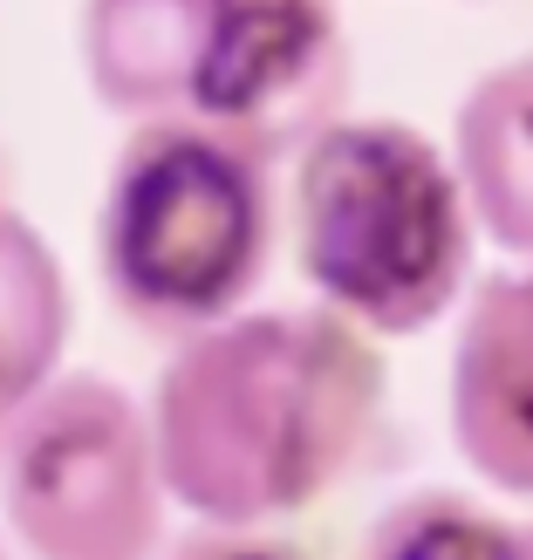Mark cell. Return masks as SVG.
Returning <instances> with one entry per match:
<instances>
[{
  "label": "cell",
  "mask_w": 533,
  "mask_h": 560,
  "mask_svg": "<svg viewBox=\"0 0 533 560\" xmlns=\"http://www.w3.org/2000/svg\"><path fill=\"white\" fill-rule=\"evenodd\" d=\"M274 233V158L199 117H144L103 178L96 273L130 328L178 349L246 315L267 280Z\"/></svg>",
  "instance_id": "3"
},
{
  "label": "cell",
  "mask_w": 533,
  "mask_h": 560,
  "mask_svg": "<svg viewBox=\"0 0 533 560\" xmlns=\"http://www.w3.org/2000/svg\"><path fill=\"white\" fill-rule=\"evenodd\" d=\"M82 75L103 109L144 124L185 109L192 0H82Z\"/></svg>",
  "instance_id": "8"
},
{
  "label": "cell",
  "mask_w": 533,
  "mask_h": 560,
  "mask_svg": "<svg viewBox=\"0 0 533 560\" xmlns=\"http://www.w3.org/2000/svg\"><path fill=\"white\" fill-rule=\"evenodd\" d=\"M356 55L343 0H192L185 109L260 158H294L349 109Z\"/></svg>",
  "instance_id": "5"
},
{
  "label": "cell",
  "mask_w": 533,
  "mask_h": 560,
  "mask_svg": "<svg viewBox=\"0 0 533 560\" xmlns=\"http://www.w3.org/2000/svg\"><path fill=\"white\" fill-rule=\"evenodd\" d=\"M158 560H315V553L288 534H274V526H199Z\"/></svg>",
  "instance_id": "11"
},
{
  "label": "cell",
  "mask_w": 533,
  "mask_h": 560,
  "mask_svg": "<svg viewBox=\"0 0 533 560\" xmlns=\"http://www.w3.org/2000/svg\"><path fill=\"white\" fill-rule=\"evenodd\" d=\"M452 172L479 240L533 260V48L465 90L452 117Z\"/></svg>",
  "instance_id": "7"
},
{
  "label": "cell",
  "mask_w": 533,
  "mask_h": 560,
  "mask_svg": "<svg viewBox=\"0 0 533 560\" xmlns=\"http://www.w3.org/2000/svg\"><path fill=\"white\" fill-rule=\"evenodd\" d=\"M0 560H14V547H8V540H0Z\"/></svg>",
  "instance_id": "12"
},
{
  "label": "cell",
  "mask_w": 533,
  "mask_h": 560,
  "mask_svg": "<svg viewBox=\"0 0 533 560\" xmlns=\"http://www.w3.org/2000/svg\"><path fill=\"white\" fill-rule=\"evenodd\" d=\"M164 506L144 404L109 376H48L0 431V520L27 560H158Z\"/></svg>",
  "instance_id": "4"
},
{
  "label": "cell",
  "mask_w": 533,
  "mask_h": 560,
  "mask_svg": "<svg viewBox=\"0 0 533 560\" xmlns=\"http://www.w3.org/2000/svg\"><path fill=\"white\" fill-rule=\"evenodd\" d=\"M444 404L472 479L499 499H533V260L465 294Z\"/></svg>",
  "instance_id": "6"
},
{
  "label": "cell",
  "mask_w": 533,
  "mask_h": 560,
  "mask_svg": "<svg viewBox=\"0 0 533 560\" xmlns=\"http://www.w3.org/2000/svg\"><path fill=\"white\" fill-rule=\"evenodd\" d=\"M69 349V273L21 212H0V431Z\"/></svg>",
  "instance_id": "9"
},
{
  "label": "cell",
  "mask_w": 533,
  "mask_h": 560,
  "mask_svg": "<svg viewBox=\"0 0 533 560\" xmlns=\"http://www.w3.org/2000/svg\"><path fill=\"white\" fill-rule=\"evenodd\" d=\"M0 212H8V199H0Z\"/></svg>",
  "instance_id": "13"
},
{
  "label": "cell",
  "mask_w": 533,
  "mask_h": 560,
  "mask_svg": "<svg viewBox=\"0 0 533 560\" xmlns=\"http://www.w3.org/2000/svg\"><path fill=\"white\" fill-rule=\"evenodd\" d=\"M390 370L328 307H246L172 349L144 404L164 499L199 526H274L356 479Z\"/></svg>",
  "instance_id": "1"
},
{
  "label": "cell",
  "mask_w": 533,
  "mask_h": 560,
  "mask_svg": "<svg viewBox=\"0 0 533 560\" xmlns=\"http://www.w3.org/2000/svg\"><path fill=\"white\" fill-rule=\"evenodd\" d=\"M288 240L315 307L370 342L438 328L479 260L452 151L417 124L349 109L288 158Z\"/></svg>",
  "instance_id": "2"
},
{
  "label": "cell",
  "mask_w": 533,
  "mask_h": 560,
  "mask_svg": "<svg viewBox=\"0 0 533 560\" xmlns=\"http://www.w3.org/2000/svg\"><path fill=\"white\" fill-rule=\"evenodd\" d=\"M356 560H526V547H520V526L499 520L493 506L425 486L370 520Z\"/></svg>",
  "instance_id": "10"
}]
</instances>
